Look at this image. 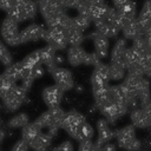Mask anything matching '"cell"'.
Returning <instances> with one entry per match:
<instances>
[{"label":"cell","mask_w":151,"mask_h":151,"mask_svg":"<svg viewBox=\"0 0 151 151\" xmlns=\"http://www.w3.org/2000/svg\"><path fill=\"white\" fill-rule=\"evenodd\" d=\"M38 9L42 15L47 27H60L66 18L65 8L59 0H35Z\"/></svg>","instance_id":"1"},{"label":"cell","mask_w":151,"mask_h":151,"mask_svg":"<svg viewBox=\"0 0 151 151\" xmlns=\"http://www.w3.org/2000/svg\"><path fill=\"white\" fill-rule=\"evenodd\" d=\"M26 93L27 91L20 85H13L0 96L4 107L9 112H15L26 100Z\"/></svg>","instance_id":"2"},{"label":"cell","mask_w":151,"mask_h":151,"mask_svg":"<svg viewBox=\"0 0 151 151\" xmlns=\"http://www.w3.org/2000/svg\"><path fill=\"white\" fill-rule=\"evenodd\" d=\"M0 34L4 42L8 46H18L21 44L19 22L11 17H6L0 26Z\"/></svg>","instance_id":"3"},{"label":"cell","mask_w":151,"mask_h":151,"mask_svg":"<svg viewBox=\"0 0 151 151\" xmlns=\"http://www.w3.org/2000/svg\"><path fill=\"white\" fill-rule=\"evenodd\" d=\"M85 123H86L85 117L78 111L72 110L70 112H66L61 129H64L68 133V136H71L73 139L78 140L80 134V129Z\"/></svg>","instance_id":"4"},{"label":"cell","mask_w":151,"mask_h":151,"mask_svg":"<svg viewBox=\"0 0 151 151\" xmlns=\"http://www.w3.org/2000/svg\"><path fill=\"white\" fill-rule=\"evenodd\" d=\"M42 40H45L47 45L55 51H63L68 45L65 37V32L60 27H47Z\"/></svg>","instance_id":"5"},{"label":"cell","mask_w":151,"mask_h":151,"mask_svg":"<svg viewBox=\"0 0 151 151\" xmlns=\"http://www.w3.org/2000/svg\"><path fill=\"white\" fill-rule=\"evenodd\" d=\"M52 77L55 81V85L59 86L64 92L65 91H70L71 88L74 87V79H73V74L70 70L58 66L52 73Z\"/></svg>","instance_id":"6"},{"label":"cell","mask_w":151,"mask_h":151,"mask_svg":"<svg viewBox=\"0 0 151 151\" xmlns=\"http://www.w3.org/2000/svg\"><path fill=\"white\" fill-rule=\"evenodd\" d=\"M129 110H130V107L126 105V103H118V104L107 105V106L103 107V109L99 110V111L101 112V114L104 116V118H105L110 124H113V123H116L119 118H122L123 116H125Z\"/></svg>","instance_id":"7"},{"label":"cell","mask_w":151,"mask_h":151,"mask_svg":"<svg viewBox=\"0 0 151 151\" xmlns=\"http://www.w3.org/2000/svg\"><path fill=\"white\" fill-rule=\"evenodd\" d=\"M110 81V68L107 64L99 63L98 65L94 66V70L91 76V85L93 87H100L109 85Z\"/></svg>","instance_id":"8"},{"label":"cell","mask_w":151,"mask_h":151,"mask_svg":"<svg viewBox=\"0 0 151 151\" xmlns=\"http://www.w3.org/2000/svg\"><path fill=\"white\" fill-rule=\"evenodd\" d=\"M45 31H46V28L39 24H31V25L26 26L24 29L20 31L21 44L41 40L44 38Z\"/></svg>","instance_id":"9"},{"label":"cell","mask_w":151,"mask_h":151,"mask_svg":"<svg viewBox=\"0 0 151 151\" xmlns=\"http://www.w3.org/2000/svg\"><path fill=\"white\" fill-rule=\"evenodd\" d=\"M63 97H64V91L57 85L47 86L42 91V99L48 109L59 106L63 100Z\"/></svg>","instance_id":"10"},{"label":"cell","mask_w":151,"mask_h":151,"mask_svg":"<svg viewBox=\"0 0 151 151\" xmlns=\"http://www.w3.org/2000/svg\"><path fill=\"white\" fill-rule=\"evenodd\" d=\"M92 41H93V45H94V52L97 53V55L100 58V59H105L109 54V48H110V41H109V38H106L105 35L98 33L97 31L92 32L90 35H88Z\"/></svg>","instance_id":"11"},{"label":"cell","mask_w":151,"mask_h":151,"mask_svg":"<svg viewBox=\"0 0 151 151\" xmlns=\"http://www.w3.org/2000/svg\"><path fill=\"white\" fill-rule=\"evenodd\" d=\"M97 132H98V138H97V142L99 145H104L105 143L107 142H111L114 137H116V131H113L111 127H110V123L105 119V118H101L97 122Z\"/></svg>","instance_id":"12"},{"label":"cell","mask_w":151,"mask_h":151,"mask_svg":"<svg viewBox=\"0 0 151 151\" xmlns=\"http://www.w3.org/2000/svg\"><path fill=\"white\" fill-rule=\"evenodd\" d=\"M136 127L131 124V125H126L124 127H122L120 130L116 131V139H117V144L119 147L126 150V147L130 145V143H132L136 139Z\"/></svg>","instance_id":"13"},{"label":"cell","mask_w":151,"mask_h":151,"mask_svg":"<svg viewBox=\"0 0 151 151\" xmlns=\"http://www.w3.org/2000/svg\"><path fill=\"white\" fill-rule=\"evenodd\" d=\"M130 120L134 127H138V129H150L151 127V117L142 107H136L131 111Z\"/></svg>","instance_id":"14"},{"label":"cell","mask_w":151,"mask_h":151,"mask_svg":"<svg viewBox=\"0 0 151 151\" xmlns=\"http://www.w3.org/2000/svg\"><path fill=\"white\" fill-rule=\"evenodd\" d=\"M124 35V38L126 40H136L138 39L139 37H143L145 31L142 28V26L138 24L137 21V18L136 19H132L130 21H127L123 27H122V31H120Z\"/></svg>","instance_id":"15"},{"label":"cell","mask_w":151,"mask_h":151,"mask_svg":"<svg viewBox=\"0 0 151 151\" xmlns=\"http://www.w3.org/2000/svg\"><path fill=\"white\" fill-rule=\"evenodd\" d=\"M53 137H51L47 132H40L37 137H34L31 142H28L29 149L33 151H48L52 144Z\"/></svg>","instance_id":"16"},{"label":"cell","mask_w":151,"mask_h":151,"mask_svg":"<svg viewBox=\"0 0 151 151\" xmlns=\"http://www.w3.org/2000/svg\"><path fill=\"white\" fill-rule=\"evenodd\" d=\"M86 54L87 52L81 46H70L67 48V61L73 67L84 65Z\"/></svg>","instance_id":"17"},{"label":"cell","mask_w":151,"mask_h":151,"mask_svg":"<svg viewBox=\"0 0 151 151\" xmlns=\"http://www.w3.org/2000/svg\"><path fill=\"white\" fill-rule=\"evenodd\" d=\"M93 22H94V26H96V31L98 33L105 35L109 39L110 38H116L119 34V32H120V28L119 27H117L113 24L107 22L104 19H99V20H96Z\"/></svg>","instance_id":"18"},{"label":"cell","mask_w":151,"mask_h":151,"mask_svg":"<svg viewBox=\"0 0 151 151\" xmlns=\"http://www.w3.org/2000/svg\"><path fill=\"white\" fill-rule=\"evenodd\" d=\"M127 50V44L125 38H119L114 42L110 57H111V63H118V61H124V55Z\"/></svg>","instance_id":"19"},{"label":"cell","mask_w":151,"mask_h":151,"mask_svg":"<svg viewBox=\"0 0 151 151\" xmlns=\"http://www.w3.org/2000/svg\"><path fill=\"white\" fill-rule=\"evenodd\" d=\"M137 21L144 31L151 26V0H146L143 4L142 9L137 15Z\"/></svg>","instance_id":"20"},{"label":"cell","mask_w":151,"mask_h":151,"mask_svg":"<svg viewBox=\"0 0 151 151\" xmlns=\"http://www.w3.org/2000/svg\"><path fill=\"white\" fill-rule=\"evenodd\" d=\"M64 32H65V37H66L67 44H68L70 46H80V45L83 44L84 39H85L84 32L79 31V29L76 28L74 26L64 29Z\"/></svg>","instance_id":"21"},{"label":"cell","mask_w":151,"mask_h":151,"mask_svg":"<svg viewBox=\"0 0 151 151\" xmlns=\"http://www.w3.org/2000/svg\"><path fill=\"white\" fill-rule=\"evenodd\" d=\"M109 68H110V80H114V81L123 80L127 73L126 65L124 61L111 63L109 65Z\"/></svg>","instance_id":"22"},{"label":"cell","mask_w":151,"mask_h":151,"mask_svg":"<svg viewBox=\"0 0 151 151\" xmlns=\"http://www.w3.org/2000/svg\"><path fill=\"white\" fill-rule=\"evenodd\" d=\"M22 72H24V67L21 66V63H14V64H11L9 66H7L5 68V71L2 72V74L17 84V81H19L21 79Z\"/></svg>","instance_id":"23"},{"label":"cell","mask_w":151,"mask_h":151,"mask_svg":"<svg viewBox=\"0 0 151 151\" xmlns=\"http://www.w3.org/2000/svg\"><path fill=\"white\" fill-rule=\"evenodd\" d=\"M42 130L33 122V123H28L26 126L22 127L21 130V139H24L25 142H31L34 137H37Z\"/></svg>","instance_id":"24"},{"label":"cell","mask_w":151,"mask_h":151,"mask_svg":"<svg viewBox=\"0 0 151 151\" xmlns=\"http://www.w3.org/2000/svg\"><path fill=\"white\" fill-rule=\"evenodd\" d=\"M28 123H29V117L25 112H21V113H17L11 119H8L7 126L9 129H22Z\"/></svg>","instance_id":"25"},{"label":"cell","mask_w":151,"mask_h":151,"mask_svg":"<svg viewBox=\"0 0 151 151\" xmlns=\"http://www.w3.org/2000/svg\"><path fill=\"white\" fill-rule=\"evenodd\" d=\"M21 66L26 70H32L33 67L38 66V65H41L40 63V55H39V51H34L32 53H29L28 55H26L21 61Z\"/></svg>","instance_id":"26"},{"label":"cell","mask_w":151,"mask_h":151,"mask_svg":"<svg viewBox=\"0 0 151 151\" xmlns=\"http://www.w3.org/2000/svg\"><path fill=\"white\" fill-rule=\"evenodd\" d=\"M0 63L4 66H9L11 64H13V57L12 53L9 52L7 45L0 40Z\"/></svg>","instance_id":"27"},{"label":"cell","mask_w":151,"mask_h":151,"mask_svg":"<svg viewBox=\"0 0 151 151\" xmlns=\"http://www.w3.org/2000/svg\"><path fill=\"white\" fill-rule=\"evenodd\" d=\"M91 22H92V20L88 17L84 15V14H79L78 13V15L73 18V26L76 28H78L79 31H81V32L86 31L90 27Z\"/></svg>","instance_id":"28"},{"label":"cell","mask_w":151,"mask_h":151,"mask_svg":"<svg viewBox=\"0 0 151 151\" xmlns=\"http://www.w3.org/2000/svg\"><path fill=\"white\" fill-rule=\"evenodd\" d=\"M94 136V130L92 127V125H90L88 123H85L81 129H80V134H79V139L78 142H83V140H91Z\"/></svg>","instance_id":"29"},{"label":"cell","mask_w":151,"mask_h":151,"mask_svg":"<svg viewBox=\"0 0 151 151\" xmlns=\"http://www.w3.org/2000/svg\"><path fill=\"white\" fill-rule=\"evenodd\" d=\"M100 61H101V59L97 55V53H96V52H91V53H87V54H86V57H85V61H84V65L96 66V65H98Z\"/></svg>","instance_id":"30"},{"label":"cell","mask_w":151,"mask_h":151,"mask_svg":"<svg viewBox=\"0 0 151 151\" xmlns=\"http://www.w3.org/2000/svg\"><path fill=\"white\" fill-rule=\"evenodd\" d=\"M96 150H97V143H93L92 139L79 142L78 151H96Z\"/></svg>","instance_id":"31"},{"label":"cell","mask_w":151,"mask_h":151,"mask_svg":"<svg viewBox=\"0 0 151 151\" xmlns=\"http://www.w3.org/2000/svg\"><path fill=\"white\" fill-rule=\"evenodd\" d=\"M11 151H29V145L24 139H20L12 146Z\"/></svg>","instance_id":"32"},{"label":"cell","mask_w":151,"mask_h":151,"mask_svg":"<svg viewBox=\"0 0 151 151\" xmlns=\"http://www.w3.org/2000/svg\"><path fill=\"white\" fill-rule=\"evenodd\" d=\"M73 144L70 140H64L63 143H60L58 146H55L52 151H73Z\"/></svg>","instance_id":"33"},{"label":"cell","mask_w":151,"mask_h":151,"mask_svg":"<svg viewBox=\"0 0 151 151\" xmlns=\"http://www.w3.org/2000/svg\"><path fill=\"white\" fill-rule=\"evenodd\" d=\"M83 0H59L64 8H78Z\"/></svg>","instance_id":"34"},{"label":"cell","mask_w":151,"mask_h":151,"mask_svg":"<svg viewBox=\"0 0 151 151\" xmlns=\"http://www.w3.org/2000/svg\"><path fill=\"white\" fill-rule=\"evenodd\" d=\"M13 4H14V0H0V9L8 13L13 7Z\"/></svg>","instance_id":"35"},{"label":"cell","mask_w":151,"mask_h":151,"mask_svg":"<svg viewBox=\"0 0 151 151\" xmlns=\"http://www.w3.org/2000/svg\"><path fill=\"white\" fill-rule=\"evenodd\" d=\"M44 72H45V70H44L42 65H38V66H35V67L32 68V74H33V77H34L35 79L42 77Z\"/></svg>","instance_id":"36"},{"label":"cell","mask_w":151,"mask_h":151,"mask_svg":"<svg viewBox=\"0 0 151 151\" xmlns=\"http://www.w3.org/2000/svg\"><path fill=\"white\" fill-rule=\"evenodd\" d=\"M103 151H117V146H116V144L107 142L103 145Z\"/></svg>","instance_id":"37"},{"label":"cell","mask_w":151,"mask_h":151,"mask_svg":"<svg viewBox=\"0 0 151 151\" xmlns=\"http://www.w3.org/2000/svg\"><path fill=\"white\" fill-rule=\"evenodd\" d=\"M84 1L90 6H103V5H106L105 0H84Z\"/></svg>","instance_id":"38"},{"label":"cell","mask_w":151,"mask_h":151,"mask_svg":"<svg viewBox=\"0 0 151 151\" xmlns=\"http://www.w3.org/2000/svg\"><path fill=\"white\" fill-rule=\"evenodd\" d=\"M142 147H144L145 150H150L151 149V137L149 138H144L142 140Z\"/></svg>","instance_id":"39"},{"label":"cell","mask_w":151,"mask_h":151,"mask_svg":"<svg viewBox=\"0 0 151 151\" xmlns=\"http://www.w3.org/2000/svg\"><path fill=\"white\" fill-rule=\"evenodd\" d=\"M140 107H142V109H144V110H145V112L151 117V100H150L149 103H146V104L142 105Z\"/></svg>","instance_id":"40"},{"label":"cell","mask_w":151,"mask_h":151,"mask_svg":"<svg viewBox=\"0 0 151 151\" xmlns=\"http://www.w3.org/2000/svg\"><path fill=\"white\" fill-rule=\"evenodd\" d=\"M144 35H145V38H146V40H147V42L151 45V26L145 31Z\"/></svg>","instance_id":"41"},{"label":"cell","mask_w":151,"mask_h":151,"mask_svg":"<svg viewBox=\"0 0 151 151\" xmlns=\"http://www.w3.org/2000/svg\"><path fill=\"white\" fill-rule=\"evenodd\" d=\"M55 63H57L58 66H59L60 64H63V63H64V58H63V55H55Z\"/></svg>","instance_id":"42"},{"label":"cell","mask_w":151,"mask_h":151,"mask_svg":"<svg viewBox=\"0 0 151 151\" xmlns=\"http://www.w3.org/2000/svg\"><path fill=\"white\" fill-rule=\"evenodd\" d=\"M5 136H6L5 131H4L2 129H0V144H1V143H2V140L5 139Z\"/></svg>","instance_id":"43"},{"label":"cell","mask_w":151,"mask_h":151,"mask_svg":"<svg viewBox=\"0 0 151 151\" xmlns=\"http://www.w3.org/2000/svg\"><path fill=\"white\" fill-rule=\"evenodd\" d=\"M76 90H77L78 92H81V91H83V87H81V86H77V87H76Z\"/></svg>","instance_id":"44"},{"label":"cell","mask_w":151,"mask_h":151,"mask_svg":"<svg viewBox=\"0 0 151 151\" xmlns=\"http://www.w3.org/2000/svg\"><path fill=\"white\" fill-rule=\"evenodd\" d=\"M149 133H150V137H151V127L149 129Z\"/></svg>","instance_id":"45"},{"label":"cell","mask_w":151,"mask_h":151,"mask_svg":"<svg viewBox=\"0 0 151 151\" xmlns=\"http://www.w3.org/2000/svg\"><path fill=\"white\" fill-rule=\"evenodd\" d=\"M140 151H150V150H145V149H144V150H140Z\"/></svg>","instance_id":"46"},{"label":"cell","mask_w":151,"mask_h":151,"mask_svg":"<svg viewBox=\"0 0 151 151\" xmlns=\"http://www.w3.org/2000/svg\"><path fill=\"white\" fill-rule=\"evenodd\" d=\"M114 1H117V0H112V2H114Z\"/></svg>","instance_id":"47"},{"label":"cell","mask_w":151,"mask_h":151,"mask_svg":"<svg viewBox=\"0 0 151 151\" xmlns=\"http://www.w3.org/2000/svg\"><path fill=\"white\" fill-rule=\"evenodd\" d=\"M0 123H1V118H0Z\"/></svg>","instance_id":"48"}]
</instances>
